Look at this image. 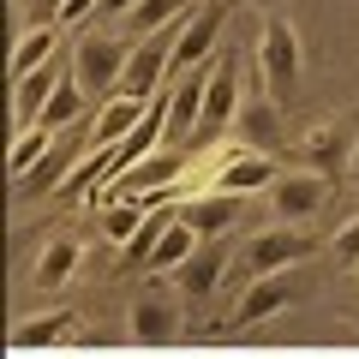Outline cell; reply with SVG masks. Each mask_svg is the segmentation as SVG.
Returning <instances> with one entry per match:
<instances>
[{
  "mask_svg": "<svg viewBox=\"0 0 359 359\" xmlns=\"http://www.w3.org/2000/svg\"><path fill=\"white\" fill-rule=\"evenodd\" d=\"M126 60L132 48L120 36H102V30H90V36H78L72 48V84L78 90H102V96H120V78H126Z\"/></svg>",
  "mask_w": 359,
  "mask_h": 359,
  "instance_id": "1",
  "label": "cell"
},
{
  "mask_svg": "<svg viewBox=\"0 0 359 359\" xmlns=\"http://www.w3.org/2000/svg\"><path fill=\"white\" fill-rule=\"evenodd\" d=\"M168 66H174V36H162V30H156V36H144L138 48H132L120 90H126V96H144V102H156V96H162Z\"/></svg>",
  "mask_w": 359,
  "mask_h": 359,
  "instance_id": "2",
  "label": "cell"
},
{
  "mask_svg": "<svg viewBox=\"0 0 359 359\" xmlns=\"http://www.w3.org/2000/svg\"><path fill=\"white\" fill-rule=\"evenodd\" d=\"M240 66L222 60L210 66V84H204V126H198V138H216V132H228L233 120H240Z\"/></svg>",
  "mask_w": 359,
  "mask_h": 359,
  "instance_id": "3",
  "label": "cell"
},
{
  "mask_svg": "<svg viewBox=\"0 0 359 359\" xmlns=\"http://www.w3.org/2000/svg\"><path fill=\"white\" fill-rule=\"evenodd\" d=\"M264 78H269V96L282 102L287 90H294V78H299V42H294V30L282 25V18H269L264 25Z\"/></svg>",
  "mask_w": 359,
  "mask_h": 359,
  "instance_id": "4",
  "label": "cell"
},
{
  "mask_svg": "<svg viewBox=\"0 0 359 359\" xmlns=\"http://www.w3.org/2000/svg\"><path fill=\"white\" fill-rule=\"evenodd\" d=\"M144 114H150V102H144V96H126V90H120V96H108V102H102V114H96V126L84 132V144H90L96 156H102L114 138H132V132L144 126Z\"/></svg>",
  "mask_w": 359,
  "mask_h": 359,
  "instance_id": "5",
  "label": "cell"
},
{
  "mask_svg": "<svg viewBox=\"0 0 359 359\" xmlns=\"http://www.w3.org/2000/svg\"><path fill=\"white\" fill-rule=\"evenodd\" d=\"M204 84H210V66L204 72H186L174 90H168V138L174 144H186V138H198V126H204Z\"/></svg>",
  "mask_w": 359,
  "mask_h": 359,
  "instance_id": "6",
  "label": "cell"
},
{
  "mask_svg": "<svg viewBox=\"0 0 359 359\" xmlns=\"http://www.w3.org/2000/svg\"><path fill=\"white\" fill-rule=\"evenodd\" d=\"M257 186H276V162H269L264 150H245V144H233V156H228V168H222V186H216V192L245 198V192H257Z\"/></svg>",
  "mask_w": 359,
  "mask_h": 359,
  "instance_id": "7",
  "label": "cell"
},
{
  "mask_svg": "<svg viewBox=\"0 0 359 359\" xmlns=\"http://www.w3.org/2000/svg\"><path fill=\"white\" fill-rule=\"evenodd\" d=\"M306 252H311L306 233L276 228V233H257V240H252V252H245V269H252V276H276L287 257H306Z\"/></svg>",
  "mask_w": 359,
  "mask_h": 359,
  "instance_id": "8",
  "label": "cell"
},
{
  "mask_svg": "<svg viewBox=\"0 0 359 359\" xmlns=\"http://www.w3.org/2000/svg\"><path fill=\"white\" fill-rule=\"evenodd\" d=\"M216 30H222V13H216V6H192V13H186V36L174 42V72H198V60L210 54Z\"/></svg>",
  "mask_w": 359,
  "mask_h": 359,
  "instance_id": "9",
  "label": "cell"
},
{
  "mask_svg": "<svg viewBox=\"0 0 359 359\" xmlns=\"http://www.w3.org/2000/svg\"><path fill=\"white\" fill-rule=\"evenodd\" d=\"M174 216L186 222V228H198V233H222L240 216V198L233 192H198V198H186V204H174Z\"/></svg>",
  "mask_w": 359,
  "mask_h": 359,
  "instance_id": "10",
  "label": "cell"
},
{
  "mask_svg": "<svg viewBox=\"0 0 359 359\" xmlns=\"http://www.w3.org/2000/svg\"><path fill=\"white\" fill-rule=\"evenodd\" d=\"M233 126H240V138H245V150H276V144H282V102H276V96H257V102H245L240 108V120H233Z\"/></svg>",
  "mask_w": 359,
  "mask_h": 359,
  "instance_id": "11",
  "label": "cell"
},
{
  "mask_svg": "<svg viewBox=\"0 0 359 359\" xmlns=\"http://www.w3.org/2000/svg\"><path fill=\"white\" fill-rule=\"evenodd\" d=\"M269 204H276V216H311L323 204V180L318 174H276Z\"/></svg>",
  "mask_w": 359,
  "mask_h": 359,
  "instance_id": "12",
  "label": "cell"
},
{
  "mask_svg": "<svg viewBox=\"0 0 359 359\" xmlns=\"http://www.w3.org/2000/svg\"><path fill=\"white\" fill-rule=\"evenodd\" d=\"M192 252H198V228H186V222L174 216L162 233H156V245H150L144 264H150V269H174V276H180V269L192 264Z\"/></svg>",
  "mask_w": 359,
  "mask_h": 359,
  "instance_id": "13",
  "label": "cell"
},
{
  "mask_svg": "<svg viewBox=\"0 0 359 359\" xmlns=\"http://www.w3.org/2000/svg\"><path fill=\"white\" fill-rule=\"evenodd\" d=\"M60 96V78H54V66L48 72H30V78H18V96H13V120L18 126H36L42 114H48V102Z\"/></svg>",
  "mask_w": 359,
  "mask_h": 359,
  "instance_id": "14",
  "label": "cell"
},
{
  "mask_svg": "<svg viewBox=\"0 0 359 359\" xmlns=\"http://www.w3.org/2000/svg\"><path fill=\"white\" fill-rule=\"evenodd\" d=\"M60 48V30H48V25H36L25 42L13 48V78H30V72H48V54Z\"/></svg>",
  "mask_w": 359,
  "mask_h": 359,
  "instance_id": "15",
  "label": "cell"
},
{
  "mask_svg": "<svg viewBox=\"0 0 359 359\" xmlns=\"http://www.w3.org/2000/svg\"><path fill=\"white\" fill-rule=\"evenodd\" d=\"M78 257H84L78 240H54L48 252L36 257V276H30V282H36V287H66V282H72V269H78Z\"/></svg>",
  "mask_w": 359,
  "mask_h": 359,
  "instance_id": "16",
  "label": "cell"
},
{
  "mask_svg": "<svg viewBox=\"0 0 359 359\" xmlns=\"http://www.w3.org/2000/svg\"><path fill=\"white\" fill-rule=\"evenodd\" d=\"M132 335H138V341H168V335H174V311H168L162 299H138V306H132Z\"/></svg>",
  "mask_w": 359,
  "mask_h": 359,
  "instance_id": "17",
  "label": "cell"
},
{
  "mask_svg": "<svg viewBox=\"0 0 359 359\" xmlns=\"http://www.w3.org/2000/svg\"><path fill=\"white\" fill-rule=\"evenodd\" d=\"M282 306H287V282H257L240 299V323H257V318H269V311H282Z\"/></svg>",
  "mask_w": 359,
  "mask_h": 359,
  "instance_id": "18",
  "label": "cell"
},
{
  "mask_svg": "<svg viewBox=\"0 0 359 359\" xmlns=\"http://www.w3.org/2000/svg\"><path fill=\"white\" fill-rule=\"evenodd\" d=\"M180 13H186V0H138V13H132V36H156V30H162V18H180Z\"/></svg>",
  "mask_w": 359,
  "mask_h": 359,
  "instance_id": "19",
  "label": "cell"
},
{
  "mask_svg": "<svg viewBox=\"0 0 359 359\" xmlns=\"http://www.w3.org/2000/svg\"><path fill=\"white\" fill-rule=\"evenodd\" d=\"M48 138H54L48 126H30L25 138L13 144V174H18V180H25V174H36V168H42V156H48Z\"/></svg>",
  "mask_w": 359,
  "mask_h": 359,
  "instance_id": "20",
  "label": "cell"
},
{
  "mask_svg": "<svg viewBox=\"0 0 359 359\" xmlns=\"http://www.w3.org/2000/svg\"><path fill=\"white\" fill-rule=\"evenodd\" d=\"M216 282H222V264H210V257H192V264L180 269V287L186 294H210Z\"/></svg>",
  "mask_w": 359,
  "mask_h": 359,
  "instance_id": "21",
  "label": "cell"
},
{
  "mask_svg": "<svg viewBox=\"0 0 359 359\" xmlns=\"http://www.w3.org/2000/svg\"><path fill=\"white\" fill-rule=\"evenodd\" d=\"M60 168H66V144H54V150L42 156V168H36V174H25V186H30V192H48L54 180H60Z\"/></svg>",
  "mask_w": 359,
  "mask_h": 359,
  "instance_id": "22",
  "label": "cell"
},
{
  "mask_svg": "<svg viewBox=\"0 0 359 359\" xmlns=\"http://www.w3.org/2000/svg\"><path fill=\"white\" fill-rule=\"evenodd\" d=\"M102 228H108V240H132V233H144L138 228V210H108Z\"/></svg>",
  "mask_w": 359,
  "mask_h": 359,
  "instance_id": "23",
  "label": "cell"
},
{
  "mask_svg": "<svg viewBox=\"0 0 359 359\" xmlns=\"http://www.w3.org/2000/svg\"><path fill=\"white\" fill-rule=\"evenodd\" d=\"M90 13H102V0H66V6H60V25H84Z\"/></svg>",
  "mask_w": 359,
  "mask_h": 359,
  "instance_id": "24",
  "label": "cell"
},
{
  "mask_svg": "<svg viewBox=\"0 0 359 359\" xmlns=\"http://www.w3.org/2000/svg\"><path fill=\"white\" fill-rule=\"evenodd\" d=\"M341 252H359V228H347V233H341Z\"/></svg>",
  "mask_w": 359,
  "mask_h": 359,
  "instance_id": "25",
  "label": "cell"
},
{
  "mask_svg": "<svg viewBox=\"0 0 359 359\" xmlns=\"http://www.w3.org/2000/svg\"><path fill=\"white\" fill-rule=\"evenodd\" d=\"M36 6H48V13H54V18H60V6H66V0H36Z\"/></svg>",
  "mask_w": 359,
  "mask_h": 359,
  "instance_id": "26",
  "label": "cell"
}]
</instances>
